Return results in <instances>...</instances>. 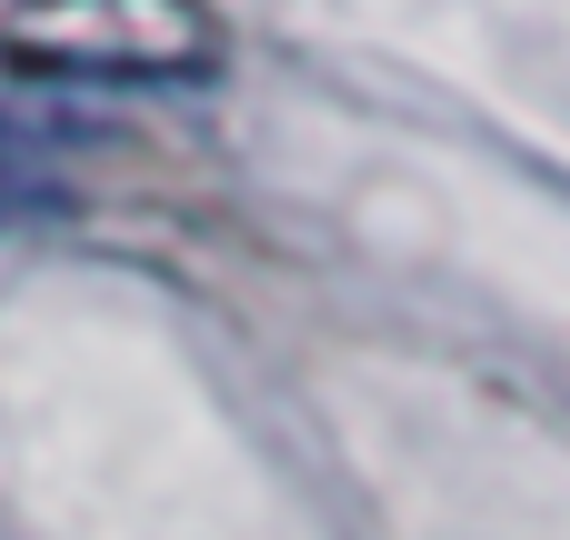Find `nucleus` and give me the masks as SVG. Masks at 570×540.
Here are the masks:
<instances>
[{
  "instance_id": "2",
  "label": "nucleus",
  "mask_w": 570,
  "mask_h": 540,
  "mask_svg": "<svg viewBox=\"0 0 570 540\" xmlns=\"http://www.w3.org/2000/svg\"><path fill=\"white\" fill-rule=\"evenodd\" d=\"M70 200H80V190H70L60 150H50L40 130L0 120V230H30V220H60Z\"/></svg>"
},
{
  "instance_id": "1",
  "label": "nucleus",
  "mask_w": 570,
  "mask_h": 540,
  "mask_svg": "<svg viewBox=\"0 0 570 540\" xmlns=\"http://www.w3.org/2000/svg\"><path fill=\"white\" fill-rule=\"evenodd\" d=\"M0 60L20 80H210L220 10L210 0H10Z\"/></svg>"
}]
</instances>
